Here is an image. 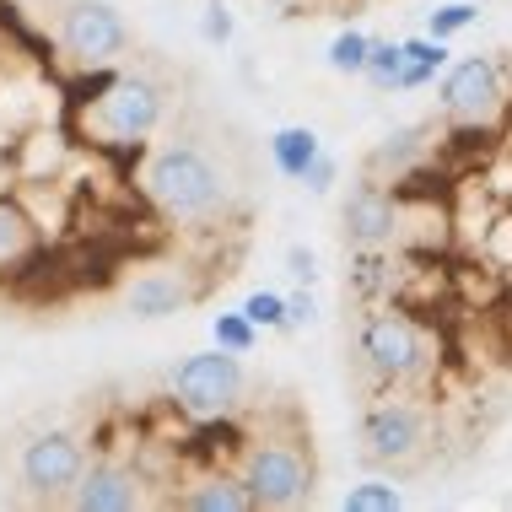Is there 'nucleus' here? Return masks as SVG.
Segmentation results:
<instances>
[{
    "label": "nucleus",
    "instance_id": "obj_19",
    "mask_svg": "<svg viewBox=\"0 0 512 512\" xmlns=\"http://www.w3.org/2000/svg\"><path fill=\"white\" fill-rule=\"evenodd\" d=\"M399 65H405L399 38H372L367 65H362V81H367L372 92H399Z\"/></svg>",
    "mask_w": 512,
    "mask_h": 512
},
{
    "label": "nucleus",
    "instance_id": "obj_11",
    "mask_svg": "<svg viewBox=\"0 0 512 512\" xmlns=\"http://www.w3.org/2000/svg\"><path fill=\"white\" fill-rule=\"evenodd\" d=\"M65 507L71 512H135V507H146V480L124 459L98 453L76 475V486L65 491Z\"/></svg>",
    "mask_w": 512,
    "mask_h": 512
},
{
    "label": "nucleus",
    "instance_id": "obj_18",
    "mask_svg": "<svg viewBox=\"0 0 512 512\" xmlns=\"http://www.w3.org/2000/svg\"><path fill=\"white\" fill-rule=\"evenodd\" d=\"M415 157H421V130H399L367 157V178H378V184H389V173L405 178L415 168Z\"/></svg>",
    "mask_w": 512,
    "mask_h": 512
},
{
    "label": "nucleus",
    "instance_id": "obj_23",
    "mask_svg": "<svg viewBox=\"0 0 512 512\" xmlns=\"http://www.w3.org/2000/svg\"><path fill=\"white\" fill-rule=\"evenodd\" d=\"M211 340L221 345V351H238V356H248L259 345V329L248 324V313L238 308V313H216L211 318Z\"/></svg>",
    "mask_w": 512,
    "mask_h": 512
},
{
    "label": "nucleus",
    "instance_id": "obj_28",
    "mask_svg": "<svg viewBox=\"0 0 512 512\" xmlns=\"http://www.w3.org/2000/svg\"><path fill=\"white\" fill-rule=\"evenodd\" d=\"M281 302H286V329H308V324H318V297H313V286L281 292Z\"/></svg>",
    "mask_w": 512,
    "mask_h": 512
},
{
    "label": "nucleus",
    "instance_id": "obj_13",
    "mask_svg": "<svg viewBox=\"0 0 512 512\" xmlns=\"http://www.w3.org/2000/svg\"><path fill=\"white\" fill-rule=\"evenodd\" d=\"M44 248V227L22 205V195H0V275H17Z\"/></svg>",
    "mask_w": 512,
    "mask_h": 512
},
{
    "label": "nucleus",
    "instance_id": "obj_17",
    "mask_svg": "<svg viewBox=\"0 0 512 512\" xmlns=\"http://www.w3.org/2000/svg\"><path fill=\"white\" fill-rule=\"evenodd\" d=\"M394 281H399V270H394L389 248H351V292L362 302L389 297Z\"/></svg>",
    "mask_w": 512,
    "mask_h": 512
},
{
    "label": "nucleus",
    "instance_id": "obj_5",
    "mask_svg": "<svg viewBox=\"0 0 512 512\" xmlns=\"http://www.w3.org/2000/svg\"><path fill=\"white\" fill-rule=\"evenodd\" d=\"M168 394H173V405L184 410L189 421H221V415H232L243 405V394H248L243 356L221 351V345L184 356V362L173 367V378H168Z\"/></svg>",
    "mask_w": 512,
    "mask_h": 512
},
{
    "label": "nucleus",
    "instance_id": "obj_9",
    "mask_svg": "<svg viewBox=\"0 0 512 512\" xmlns=\"http://www.w3.org/2000/svg\"><path fill=\"white\" fill-rule=\"evenodd\" d=\"M502 65L491 54H469V60H448L442 65V81H437V103L448 119H464V124H491L502 114Z\"/></svg>",
    "mask_w": 512,
    "mask_h": 512
},
{
    "label": "nucleus",
    "instance_id": "obj_7",
    "mask_svg": "<svg viewBox=\"0 0 512 512\" xmlns=\"http://www.w3.org/2000/svg\"><path fill=\"white\" fill-rule=\"evenodd\" d=\"M426 442H432V415L415 399H378L362 415V453L372 464H389V469H410L426 459Z\"/></svg>",
    "mask_w": 512,
    "mask_h": 512
},
{
    "label": "nucleus",
    "instance_id": "obj_26",
    "mask_svg": "<svg viewBox=\"0 0 512 512\" xmlns=\"http://www.w3.org/2000/svg\"><path fill=\"white\" fill-rule=\"evenodd\" d=\"M243 313L254 329H286V302L281 292H248L243 297Z\"/></svg>",
    "mask_w": 512,
    "mask_h": 512
},
{
    "label": "nucleus",
    "instance_id": "obj_2",
    "mask_svg": "<svg viewBox=\"0 0 512 512\" xmlns=\"http://www.w3.org/2000/svg\"><path fill=\"white\" fill-rule=\"evenodd\" d=\"M356 362H362V372L378 389H410V383H421L432 372L437 351H432V335L421 329V318L378 302L356 324Z\"/></svg>",
    "mask_w": 512,
    "mask_h": 512
},
{
    "label": "nucleus",
    "instance_id": "obj_25",
    "mask_svg": "<svg viewBox=\"0 0 512 512\" xmlns=\"http://www.w3.org/2000/svg\"><path fill=\"white\" fill-rule=\"evenodd\" d=\"M232 33H238V17H232V6H227V0H205V6H200V38H205L211 49H227Z\"/></svg>",
    "mask_w": 512,
    "mask_h": 512
},
{
    "label": "nucleus",
    "instance_id": "obj_27",
    "mask_svg": "<svg viewBox=\"0 0 512 512\" xmlns=\"http://www.w3.org/2000/svg\"><path fill=\"white\" fill-rule=\"evenodd\" d=\"M286 275H292V286H318V254L308 243H286Z\"/></svg>",
    "mask_w": 512,
    "mask_h": 512
},
{
    "label": "nucleus",
    "instance_id": "obj_21",
    "mask_svg": "<svg viewBox=\"0 0 512 512\" xmlns=\"http://www.w3.org/2000/svg\"><path fill=\"white\" fill-rule=\"evenodd\" d=\"M367 49H372V38L362 33V27H340V33L329 38V49H324V65L335 76H362Z\"/></svg>",
    "mask_w": 512,
    "mask_h": 512
},
{
    "label": "nucleus",
    "instance_id": "obj_10",
    "mask_svg": "<svg viewBox=\"0 0 512 512\" xmlns=\"http://www.w3.org/2000/svg\"><path fill=\"white\" fill-rule=\"evenodd\" d=\"M340 238L345 248H394L405 238V205L389 184L362 178L340 205Z\"/></svg>",
    "mask_w": 512,
    "mask_h": 512
},
{
    "label": "nucleus",
    "instance_id": "obj_4",
    "mask_svg": "<svg viewBox=\"0 0 512 512\" xmlns=\"http://www.w3.org/2000/svg\"><path fill=\"white\" fill-rule=\"evenodd\" d=\"M162 114H168V98H162L157 81L141 71H114L92 98L87 124L98 146H146L162 130Z\"/></svg>",
    "mask_w": 512,
    "mask_h": 512
},
{
    "label": "nucleus",
    "instance_id": "obj_6",
    "mask_svg": "<svg viewBox=\"0 0 512 512\" xmlns=\"http://www.w3.org/2000/svg\"><path fill=\"white\" fill-rule=\"evenodd\" d=\"M60 49L81 71H114L130 49V22L114 0H71L60 11Z\"/></svg>",
    "mask_w": 512,
    "mask_h": 512
},
{
    "label": "nucleus",
    "instance_id": "obj_12",
    "mask_svg": "<svg viewBox=\"0 0 512 512\" xmlns=\"http://www.w3.org/2000/svg\"><path fill=\"white\" fill-rule=\"evenodd\" d=\"M195 297H200V286L189 281V270H178V265H146V270H135L130 281L119 286V308L130 318H141V324L178 318Z\"/></svg>",
    "mask_w": 512,
    "mask_h": 512
},
{
    "label": "nucleus",
    "instance_id": "obj_24",
    "mask_svg": "<svg viewBox=\"0 0 512 512\" xmlns=\"http://www.w3.org/2000/svg\"><path fill=\"white\" fill-rule=\"evenodd\" d=\"M480 259H486L491 270H512V211H502L486 232H480Z\"/></svg>",
    "mask_w": 512,
    "mask_h": 512
},
{
    "label": "nucleus",
    "instance_id": "obj_22",
    "mask_svg": "<svg viewBox=\"0 0 512 512\" xmlns=\"http://www.w3.org/2000/svg\"><path fill=\"white\" fill-rule=\"evenodd\" d=\"M475 22H480L475 0H442L437 11H426V33L442 38V44H448V38H459V33H469Z\"/></svg>",
    "mask_w": 512,
    "mask_h": 512
},
{
    "label": "nucleus",
    "instance_id": "obj_8",
    "mask_svg": "<svg viewBox=\"0 0 512 512\" xmlns=\"http://www.w3.org/2000/svg\"><path fill=\"white\" fill-rule=\"evenodd\" d=\"M87 442L65 426H49V432H33L17 448V480L33 502H65V491L76 486V475L87 469Z\"/></svg>",
    "mask_w": 512,
    "mask_h": 512
},
{
    "label": "nucleus",
    "instance_id": "obj_3",
    "mask_svg": "<svg viewBox=\"0 0 512 512\" xmlns=\"http://www.w3.org/2000/svg\"><path fill=\"white\" fill-rule=\"evenodd\" d=\"M238 480L248 486L259 512H292L313 502V453L302 437H254L238 459Z\"/></svg>",
    "mask_w": 512,
    "mask_h": 512
},
{
    "label": "nucleus",
    "instance_id": "obj_16",
    "mask_svg": "<svg viewBox=\"0 0 512 512\" xmlns=\"http://www.w3.org/2000/svg\"><path fill=\"white\" fill-rule=\"evenodd\" d=\"M324 151V141H318V130H308V124H281V130L270 135V162L281 178H292V184H302V173L313 168V157Z\"/></svg>",
    "mask_w": 512,
    "mask_h": 512
},
{
    "label": "nucleus",
    "instance_id": "obj_15",
    "mask_svg": "<svg viewBox=\"0 0 512 512\" xmlns=\"http://www.w3.org/2000/svg\"><path fill=\"white\" fill-rule=\"evenodd\" d=\"M399 49H405V65H399V92H421L432 87V81L442 76V65L453 60L448 44L432 33H415V38H399Z\"/></svg>",
    "mask_w": 512,
    "mask_h": 512
},
{
    "label": "nucleus",
    "instance_id": "obj_14",
    "mask_svg": "<svg viewBox=\"0 0 512 512\" xmlns=\"http://www.w3.org/2000/svg\"><path fill=\"white\" fill-rule=\"evenodd\" d=\"M184 512H259L248 486L238 480V469H216V475H200L195 486L178 496Z\"/></svg>",
    "mask_w": 512,
    "mask_h": 512
},
{
    "label": "nucleus",
    "instance_id": "obj_20",
    "mask_svg": "<svg viewBox=\"0 0 512 512\" xmlns=\"http://www.w3.org/2000/svg\"><path fill=\"white\" fill-rule=\"evenodd\" d=\"M405 491L394 480H356L351 491H340V512H399Z\"/></svg>",
    "mask_w": 512,
    "mask_h": 512
},
{
    "label": "nucleus",
    "instance_id": "obj_1",
    "mask_svg": "<svg viewBox=\"0 0 512 512\" xmlns=\"http://www.w3.org/2000/svg\"><path fill=\"white\" fill-rule=\"evenodd\" d=\"M141 200L173 227H211L232 205V178L195 141H157L141 157Z\"/></svg>",
    "mask_w": 512,
    "mask_h": 512
},
{
    "label": "nucleus",
    "instance_id": "obj_29",
    "mask_svg": "<svg viewBox=\"0 0 512 512\" xmlns=\"http://www.w3.org/2000/svg\"><path fill=\"white\" fill-rule=\"evenodd\" d=\"M335 178H340V162L329 157V151H318L313 168L302 173V189H313V195H329V189H335Z\"/></svg>",
    "mask_w": 512,
    "mask_h": 512
}]
</instances>
